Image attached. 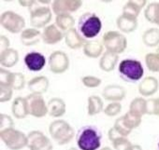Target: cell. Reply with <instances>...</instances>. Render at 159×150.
<instances>
[{"mask_svg":"<svg viewBox=\"0 0 159 150\" xmlns=\"http://www.w3.org/2000/svg\"><path fill=\"white\" fill-rule=\"evenodd\" d=\"M102 133L93 125H86L80 129L76 134V142L81 150H98L101 145Z\"/></svg>","mask_w":159,"mask_h":150,"instance_id":"1","label":"cell"},{"mask_svg":"<svg viewBox=\"0 0 159 150\" xmlns=\"http://www.w3.org/2000/svg\"><path fill=\"white\" fill-rule=\"evenodd\" d=\"M102 23L99 17L92 12L84 13L78 22V31L84 38L96 37L101 31Z\"/></svg>","mask_w":159,"mask_h":150,"instance_id":"2","label":"cell"},{"mask_svg":"<svg viewBox=\"0 0 159 150\" xmlns=\"http://www.w3.org/2000/svg\"><path fill=\"white\" fill-rule=\"evenodd\" d=\"M119 74L123 80L135 83L140 80L144 75L141 62L135 59H125L119 63Z\"/></svg>","mask_w":159,"mask_h":150,"instance_id":"3","label":"cell"},{"mask_svg":"<svg viewBox=\"0 0 159 150\" xmlns=\"http://www.w3.org/2000/svg\"><path fill=\"white\" fill-rule=\"evenodd\" d=\"M49 132L52 138L59 145L68 144L75 134L73 127L68 122L63 119H57L52 121L49 126Z\"/></svg>","mask_w":159,"mask_h":150,"instance_id":"4","label":"cell"},{"mask_svg":"<svg viewBox=\"0 0 159 150\" xmlns=\"http://www.w3.org/2000/svg\"><path fill=\"white\" fill-rule=\"evenodd\" d=\"M0 137L6 146L11 150H20L27 146V135L14 128L0 131Z\"/></svg>","mask_w":159,"mask_h":150,"instance_id":"5","label":"cell"},{"mask_svg":"<svg viewBox=\"0 0 159 150\" xmlns=\"http://www.w3.org/2000/svg\"><path fill=\"white\" fill-rule=\"evenodd\" d=\"M103 46L106 48L107 51L119 54L125 51L127 46L126 37L119 32L109 31L103 36Z\"/></svg>","mask_w":159,"mask_h":150,"instance_id":"6","label":"cell"},{"mask_svg":"<svg viewBox=\"0 0 159 150\" xmlns=\"http://www.w3.org/2000/svg\"><path fill=\"white\" fill-rule=\"evenodd\" d=\"M0 22H1L2 27L12 34L22 32L25 25V21L21 15L10 11L2 13Z\"/></svg>","mask_w":159,"mask_h":150,"instance_id":"7","label":"cell"},{"mask_svg":"<svg viewBox=\"0 0 159 150\" xmlns=\"http://www.w3.org/2000/svg\"><path fill=\"white\" fill-rule=\"evenodd\" d=\"M25 100L27 103L29 115L35 118H42L49 113L48 105H46L41 94L31 93L25 97Z\"/></svg>","mask_w":159,"mask_h":150,"instance_id":"8","label":"cell"},{"mask_svg":"<svg viewBox=\"0 0 159 150\" xmlns=\"http://www.w3.org/2000/svg\"><path fill=\"white\" fill-rule=\"evenodd\" d=\"M52 20V11L49 7H39L38 3L30 8V23L37 28H42Z\"/></svg>","mask_w":159,"mask_h":150,"instance_id":"9","label":"cell"},{"mask_svg":"<svg viewBox=\"0 0 159 150\" xmlns=\"http://www.w3.org/2000/svg\"><path fill=\"white\" fill-rule=\"evenodd\" d=\"M27 147L29 150H52L51 140L39 131H32L27 135Z\"/></svg>","mask_w":159,"mask_h":150,"instance_id":"10","label":"cell"},{"mask_svg":"<svg viewBox=\"0 0 159 150\" xmlns=\"http://www.w3.org/2000/svg\"><path fill=\"white\" fill-rule=\"evenodd\" d=\"M69 66V59L67 55L61 51L55 50L49 57V67L52 73L62 74L67 70Z\"/></svg>","mask_w":159,"mask_h":150,"instance_id":"11","label":"cell"},{"mask_svg":"<svg viewBox=\"0 0 159 150\" xmlns=\"http://www.w3.org/2000/svg\"><path fill=\"white\" fill-rule=\"evenodd\" d=\"M1 82L8 83L13 90H22L25 87V79L22 73H11L1 68Z\"/></svg>","mask_w":159,"mask_h":150,"instance_id":"12","label":"cell"},{"mask_svg":"<svg viewBox=\"0 0 159 150\" xmlns=\"http://www.w3.org/2000/svg\"><path fill=\"white\" fill-rule=\"evenodd\" d=\"M24 62H25V66L30 71L39 72L45 66L46 58L43 54H41L39 52L31 51L25 56Z\"/></svg>","mask_w":159,"mask_h":150,"instance_id":"13","label":"cell"},{"mask_svg":"<svg viewBox=\"0 0 159 150\" xmlns=\"http://www.w3.org/2000/svg\"><path fill=\"white\" fill-rule=\"evenodd\" d=\"M82 1H53L52 4V9L53 13L58 15L69 14L70 12H75L82 6Z\"/></svg>","mask_w":159,"mask_h":150,"instance_id":"14","label":"cell"},{"mask_svg":"<svg viewBox=\"0 0 159 150\" xmlns=\"http://www.w3.org/2000/svg\"><path fill=\"white\" fill-rule=\"evenodd\" d=\"M64 37L63 32L56 26V24H50L46 26L42 32V40L44 43L53 45L60 42Z\"/></svg>","mask_w":159,"mask_h":150,"instance_id":"15","label":"cell"},{"mask_svg":"<svg viewBox=\"0 0 159 150\" xmlns=\"http://www.w3.org/2000/svg\"><path fill=\"white\" fill-rule=\"evenodd\" d=\"M65 41L68 48L72 49H77L81 47H84L86 43L85 39L79 33V31L75 28L68 30L65 34Z\"/></svg>","mask_w":159,"mask_h":150,"instance_id":"16","label":"cell"},{"mask_svg":"<svg viewBox=\"0 0 159 150\" xmlns=\"http://www.w3.org/2000/svg\"><path fill=\"white\" fill-rule=\"evenodd\" d=\"M158 88V80L153 77H147L139 83V92L142 96H151L157 92Z\"/></svg>","mask_w":159,"mask_h":150,"instance_id":"17","label":"cell"},{"mask_svg":"<svg viewBox=\"0 0 159 150\" xmlns=\"http://www.w3.org/2000/svg\"><path fill=\"white\" fill-rule=\"evenodd\" d=\"M125 96V90L119 85H109L103 90V97L108 101L119 102Z\"/></svg>","mask_w":159,"mask_h":150,"instance_id":"18","label":"cell"},{"mask_svg":"<svg viewBox=\"0 0 159 150\" xmlns=\"http://www.w3.org/2000/svg\"><path fill=\"white\" fill-rule=\"evenodd\" d=\"M28 88L32 92V93H44L49 88V80L44 76L34 78L28 82Z\"/></svg>","mask_w":159,"mask_h":150,"instance_id":"19","label":"cell"},{"mask_svg":"<svg viewBox=\"0 0 159 150\" xmlns=\"http://www.w3.org/2000/svg\"><path fill=\"white\" fill-rule=\"evenodd\" d=\"M118 28L124 32V33H131L134 32L138 26V21L137 18L129 17L126 15L122 14L121 16L118 17L116 21Z\"/></svg>","mask_w":159,"mask_h":150,"instance_id":"20","label":"cell"},{"mask_svg":"<svg viewBox=\"0 0 159 150\" xmlns=\"http://www.w3.org/2000/svg\"><path fill=\"white\" fill-rule=\"evenodd\" d=\"M11 111L13 116L16 118H25L27 115H29L28 112V106L25 98L24 97H17L12 104Z\"/></svg>","mask_w":159,"mask_h":150,"instance_id":"21","label":"cell"},{"mask_svg":"<svg viewBox=\"0 0 159 150\" xmlns=\"http://www.w3.org/2000/svg\"><path fill=\"white\" fill-rule=\"evenodd\" d=\"M40 38H42V34L35 28L25 29L21 34V41L25 46L35 45L40 40Z\"/></svg>","mask_w":159,"mask_h":150,"instance_id":"22","label":"cell"},{"mask_svg":"<svg viewBox=\"0 0 159 150\" xmlns=\"http://www.w3.org/2000/svg\"><path fill=\"white\" fill-rule=\"evenodd\" d=\"M48 110L51 117H62L66 113V104L61 98H52L48 102Z\"/></svg>","mask_w":159,"mask_h":150,"instance_id":"23","label":"cell"},{"mask_svg":"<svg viewBox=\"0 0 159 150\" xmlns=\"http://www.w3.org/2000/svg\"><path fill=\"white\" fill-rule=\"evenodd\" d=\"M118 59H119V57L117 54L110 52V51H106L102 55V57L99 61V67L101 68V70H103L105 72L112 71L115 68Z\"/></svg>","mask_w":159,"mask_h":150,"instance_id":"24","label":"cell"},{"mask_svg":"<svg viewBox=\"0 0 159 150\" xmlns=\"http://www.w3.org/2000/svg\"><path fill=\"white\" fill-rule=\"evenodd\" d=\"M146 5V1H127V3L123 8L124 15L138 18L139 14L140 13L141 9Z\"/></svg>","mask_w":159,"mask_h":150,"instance_id":"25","label":"cell"},{"mask_svg":"<svg viewBox=\"0 0 159 150\" xmlns=\"http://www.w3.org/2000/svg\"><path fill=\"white\" fill-rule=\"evenodd\" d=\"M19 60V55L17 50L13 49H8L1 52L0 55V61H1L2 66L6 68H10L14 66Z\"/></svg>","mask_w":159,"mask_h":150,"instance_id":"26","label":"cell"},{"mask_svg":"<svg viewBox=\"0 0 159 150\" xmlns=\"http://www.w3.org/2000/svg\"><path fill=\"white\" fill-rule=\"evenodd\" d=\"M103 45L98 40L86 41L84 46V52L86 56L90 58H98L101 55L103 51Z\"/></svg>","mask_w":159,"mask_h":150,"instance_id":"27","label":"cell"},{"mask_svg":"<svg viewBox=\"0 0 159 150\" xmlns=\"http://www.w3.org/2000/svg\"><path fill=\"white\" fill-rule=\"evenodd\" d=\"M142 41L147 47L150 48L159 45V29L150 28L146 30L142 35Z\"/></svg>","mask_w":159,"mask_h":150,"instance_id":"28","label":"cell"},{"mask_svg":"<svg viewBox=\"0 0 159 150\" xmlns=\"http://www.w3.org/2000/svg\"><path fill=\"white\" fill-rule=\"evenodd\" d=\"M144 16L147 21L159 26V2L150 3L144 11Z\"/></svg>","mask_w":159,"mask_h":150,"instance_id":"29","label":"cell"},{"mask_svg":"<svg viewBox=\"0 0 159 150\" xmlns=\"http://www.w3.org/2000/svg\"><path fill=\"white\" fill-rule=\"evenodd\" d=\"M55 24L62 32H67L72 29L75 24V20L70 14H62L58 15L55 18Z\"/></svg>","mask_w":159,"mask_h":150,"instance_id":"30","label":"cell"},{"mask_svg":"<svg viewBox=\"0 0 159 150\" xmlns=\"http://www.w3.org/2000/svg\"><path fill=\"white\" fill-rule=\"evenodd\" d=\"M103 109V102L98 95H92L88 98V115L95 116L100 113Z\"/></svg>","mask_w":159,"mask_h":150,"instance_id":"31","label":"cell"},{"mask_svg":"<svg viewBox=\"0 0 159 150\" xmlns=\"http://www.w3.org/2000/svg\"><path fill=\"white\" fill-rule=\"evenodd\" d=\"M146 104H147V100H145L141 97H137L130 103L129 111L142 117L145 114H147Z\"/></svg>","mask_w":159,"mask_h":150,"instance_id":"32","label":"cell"},{"mask_svg":"<svg viewBox=\"0 0 159 150\" xmlns=\"http://www.w3.org/2000/svg\"><path fill=\"white\" fill-rule=\"evenodd\" d=\"M145 63L147 68L151 72L159 73V54L158 53H148L145 56Z\"/></svg>","mask_w":159,"mask_h":150,"instance_id":"33","label":"cell"},{"mask_svg":"<svg viewBox=\"0 0 159 150\" xmlns=\"http://www.w3.org/2000/svg\"><path fill=\"white\" fill-rule=\"evenodd\" d=\"M123 118H124V120H125V123L126 124V126L128 128H130L131 130H133L140 125L142 117H140L131 111H128L125 116H123Z\"/></svg>","mask_w":159,"mask_h":150,"instance_id":"34","label":"cell"},{"mask_svg":"<svg viewBox=\"0 0 159 150\" xmlns=\"http://www.w3.org/2000/svg\"><path fill=\"white\" fill-rule=\"evenodd\" d=\"M12 88L6 82H1L0 81V101L1 103H4V102H8L11 99L12 97Z\"/></svg>","mask_w":159,"mask_h":150,"instance_id":"35","label":"cell"},{"mask_svg":"<svg viewBox=\"0 0 159 150\" xmlns=\"http://www.w3.org/2000/svg\"><path fill=\"white\" fill-rule=\"evenodd\" d=\"M115 130L121 134L123 135L124 137H126L127 135L130 134V132L132 131V130L130 128H128L126 126V124L125 123V120H124V118L123 117H120L119 118H117L114 122V126Z\"/></svg>","mask_w":159,"mask_h":150,"instance_id":"36","label":"cell"},{"mask_svg":"<svg viewBox=\"0 0 159 150\" xmlns=\"http://www.w3.org/2000/svg\"><path fill=\"white\" fill-rule=\"evenodd\" d=\"M112 145L115 150H130L133 146V144L130 143L126 137H121L112 142Z\"/></svg>","mask_w":159,"mask_h":150,"instance_id":"37","label":"cell"},{"mask_svg":"<svg viewBox=\"0 0 159 150\" xmlns=\"http://www.w3.org/2000/svg\"><path fill=\"white\" fill-rule=\"evenodd\" d=\"M121 110H122L121 104L118 102H113L106 106V108L104 109V113L108 117H114L117 114H119L121 112Z\"/></svg>","mask_w":159,"mask_h":150,"instance_id":"38","label":"cell"},{"mask_svg":"<svg viewBox=\"0 0 159 150\" xmlns=\"http://www.w3.org/2000/svg\"><path fill=\"white\" fill-rule=\"evenodd\" d=\"M82 81L87 88H97L101 84V79L94 76H85L83 78Z\"/></svg>","mask_w":159,"mask_h":150,"instance_id":"39","label":"cell"},{"mask_svg":"<svg viewBox=\"0 0 159 150\" xmlns=\"http://www.w3.org/2000/svg\"><path fill=\"white\" fill-rule=\"evenodd\" d=\"M0 128H1V131L8 129L14 128V123L12 118L10 116L2 113L0 115Z\"/></svg>","mask_w":159,"mask_h":150,"instance_id":"40","label":"cell"},{"mask_svg":"<svg viewBox=\"0 0 159 150\" xmlns=\"http://www.w3.org/2000/svg\"><path fill=\"white\" fill-rule=\"evenodd\" d=\"M157 110V102L156 99H149L146 104V111L148 115H155Z\"/></svg>","mask_w":159,"mask_h":150,"instance_id":"41","label":"cell"},{"mask_svg":"<svg viewBox=\"0 0 159 150\" xmlns=\"http://www.w3.org/2000/svg\"><path fill=\"white\" fill-rule=\"evenodd\" d=\"M108 136H109V139L111 141V142H114L115 140H117L118 138H121V137H124L123 135H121L116 130H115V128L114 127H112L110 131H109V132H108Z\"/></svg>","mask_w":159,"mask_h":150,"instance_id":"42","label":"cell"},{"mask_svg":"<svg viewBox=\"0 0 159 150\" xmlns=\"http://www.w3.org/2000/svg\"><path fill=\"white\" fill-rule=\"evenodd\" d=\"M0 38H1V52H2V51L9 49L8 47L10 46V41L8 39V37L4 36H1V37H0Z\"/></svg>","mask_w":159,"mask_h":150,"instance_id":"43","label":"cell"},{"mask_svg":"<svg viewBox=\"0 0 159 150\" xmlns=\"http://www.w3.org/2000/svg\"><path fill=\"white\" fill-rule=\"evenodd\" d=\"M19 4L24 6V7H28L31 8L36 4V1H19Z\"/></svg>","mask_w":159,"mask_h":150,"instance_id":"44","label":"cell"},{"mask_svg":"<svg viewBox=\"0 0 159 150\" xmlns=\"http://www.w3.org/2000/svg\"><path fill=\"white\" fill-rule=\"evenodd\" d=\"M130 150H143V149H142V147H141L140 145H139V144H133V146H132V148H131Z\"/></svg>","mask_w":159,"mask_h":150,"instance_id":"45","label":"cell"},{"mask_svg":"<svg viewBox=\"0 0 159 150\" xmlns=\"http://www.w3.org/2000/svg\"><path fill=\"white\" fill-rule=\"evenodd\" d=\"M156 102H157V110H156V116L159 117V98H156Z\"/></svg>","mask_w":159,"mask_h":150,"instance_id":"46","label":"cell"},{"mask_svg":"<svg viewBox=\"0 0 159 150\" xmlns=\"http://www.w3.org/2000/svg\"><path fill=\"white\" fill-rule=\"evenodd\" d=\"M38 2L40 3V4H50L51 1H38Z\"/></svg>","mask_w":159,"mask_h":150,"instance_id":"47","label":"cell"},{"mask_svg":"<svg viewBox=\"0 0 159 150\" xmlns=\"http://www.w3.org/2000/svg\"><path fill=\"white\" fill-rule=\"evenodd\" d=\"M100 150H112V149H111L110 147H108V146H105V147H103L102 149H100Z\"/></svg>","mask_w":159,"mask_h":150,"instance_id":"48","label":"cell"},{"mask_svg":"<svg viewBox=\"0 0 159 150\" xmlns=\"http://www.w3.org/2000/svg\"><path fill=\"white\" fill-rule=\"evenodd\" d=\"M68 150H81V149H78V148H76V147H70Z\"/></svg>","mask_w":159,"mask_h":150,"instance_id":"49","label":"cell"},{"mask_svg":"<svg viewBox=\"0 0 159 150\" xmlns=\"http://www.w3.org/2000/svg\"><path fill=\"white\" fill-rule=\"evenodd\" d=\"M156 53H158V54H159V47L156 49Z\"/></svg>","mask_w":159,"mask_h":150,"instance_id":"50","label":"cell"},{"mask_svg":"<svg viewBox=\"0 0 159 150\" xmlns=\"http://www.w3.org/2000/svg\"><path fill=\"white\" fill-rule=\"evenodd\" d=\"M158 149H159V143H158Z\"/></svg>","mask_w":159,"mask_h":150,"instance_id":"51","label":"cell"}]
</instances>
